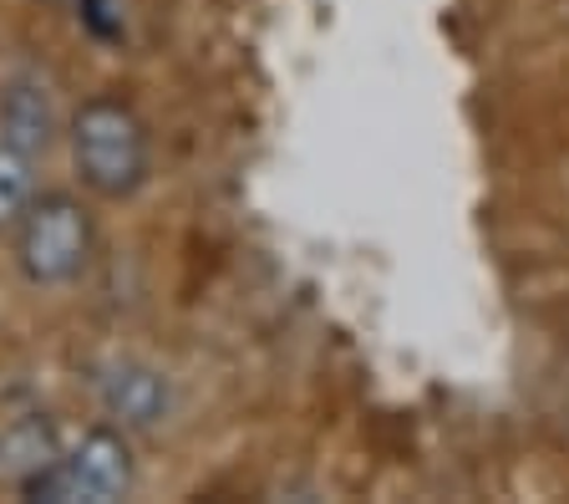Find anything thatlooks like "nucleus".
Here are the masks:
<instances>
[{"instance_id": "nucleus-3", "label": "nucleus", "mask_w": 569, "mask_h": 504, "mask_svg": "<svg viewBox=\"0 0 569 504\" xmlns=\"http://www.w3.org/2000/svg\"><path fill=\"white\" fill-rule=\"evenodd\" d=\"M61 468H67L71 500L87 504H112L128 500L132 484H138V464H132V444L118 423H97L77 438L71 454H61Z\"/></svg>"}, {"instance_id": "nucleus-6", "label": "nucleus", "mask_w": 569, "mask_h": 504, "mask_svg": "<svg viewBox=\"0 0 569 504\" xmlns=\"http://www.w3.org/2000/svg\"><path fill=\"white\" fill-rule=\"evenodd\" d=\"M57 458H61V433L41 413H26V418H11L0 428V480L21 484L31 474H41L47 464H57Z\"/></svg>"}, {"instance_id": "nucleus-7", "label": "nucleus", "mask_w": 569, "mask_h": 504, "mask_svg": "<svg viewBox=\"0 0 569 504\" xmlns=\"http://www.w3.org/2000/svg\"><path fill=\"white\" fill-rule=\"evenodd\" d=\"M36 199V158L0 138V229H16V219Z\"/></svg>"}, {"instance_id": "nucleus-2", "label": "nucleus", "mask_w": 569, "mask_h": 504, "mask_svg": "<svg viewBox=\"0 0 569 504\" xmlns=\"http://www.w3.org/2000/svg\"><path fill=\"white\" fill-rule=\"evenodd\" d=\"M97 250L92 209L77 194H36L31 209L16 219V270L36 290H61L87 276Z\"/></svg>"}, {"instance_id": "nucleus-5", "label": "nucleus", "mask_w": 569, "mask_h": 504, "mask_svg": "<svg viewBox=\"0 0 569 504\" xmlns=\"http://www.w3.org/2000/svg\"><path fill=\"white\" fill-rule=\"evenodd\" d=\"M0 138L31 158L57 148V138H61L57 102H51V92L36 77H11V82L0 87Z\"/></svg>"}, {"instance_id": "nucleus-1", "label": "nucleus", "mask_w": 569, "mask_h": 504, "mask_svg": "<svg viewBox=\"0 0 569 504\" xmlns=\"http://www.w3.org/2000/svg\"><path fill=\"white\" fill-rule=\"evenodd\" d=\"M71 168L97 199H132L153 174V132L122 92H97L67 122Z\"/></svg>"}, {"instance_id": "nucleus-4", "label": "nucleus", "mask_w": 569, "mask_h": 504, "mask_svg": "<svg viewBox=\"0 0 569 504\" xmlns=\"http://www.w3.org/2000/svg\"><path fill=\"white\" fill-rule=\"evenodd\" d=\"M97 397H102L107 423H118L122 433H153L173 418V383L153 362H112L97 383Z\"/></svg>"}]
</instances>
